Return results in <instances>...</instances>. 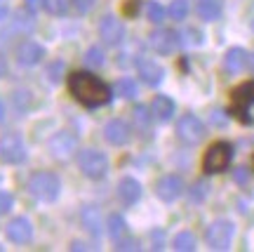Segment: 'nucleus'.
Returning <instances> with one entry per match:
<instances>
[{
  "label": "nucleus",
  "instance_id": "obj_1",
  "mask_svg": "<svg viewBox=\"0 0 254 252\" xmlns=\"http://www.w3.org/2000/svg\"><path fill=\"white\" fill-rule=\"evenodd\" d=\"M66 85H68V92H71L73 99L82 104L85 108L106 106L113 99V87H109L92 71H71L66 78Z\"/></svg>",
  "mask_w": 254,
  "mask_h": 252
},
{
  "label": "nucleus",
  "instance_id": "obj_2",
  "mask_svg": "<svg viewBox=\"0 0 254 252\" xmlns=\"http://www.w3.org/2000/svg\"><path fill=\"white\" fill-rule=\"evenodd\" d=\"M26 189L40 203H55L59 198V193H62V181H59V177H57L55 172L38 170L28 177Z\"/></svg>",
  "mask_w": 254,
  "mask_h": 252
},
{
  "label": "nucleus",
  "instance_id": "obj_3",
  "mask_svg": "<svg viewBox=\"0 0 254 252\" xmlns=\"http://www.w3.org/2000/svg\"><path fill=\"white\" fill-rule=\"evenodd\" d=\"M233 161V146L228 142H214L202 156V172L205 174H221L228 170Z\"/></svg>",
  "mask_w": 254,
  "mask_h": 252
},
{
  "label": "nucleus",
  "instance_id": "obj_4",
  "mask_svg": "<svg viewBox=\"0 0 254 252\" xmlns=\"http://www.w3.org/2000/svg\"><path fill=\"white\" fill-rule=\"evenodd\" d=\"M78 168L87 179H104L109 174V158L99 149H82L78 153Z\"/></svg>",
  "mask_w": 254,
  "mask_h": 252
},
{
  "label": "nucleus",
  "instance_id": "obj_5",
  "mask_svg": "<svg viewBox=\"0 0 254 252\" xmlns=\"http://www.w3.org/2000/svg\"><path fill=\"white\" fill-rule=\"evenodd\" d=\"M252 104H254V81H245L231 90V108H228V113L236 116L240 123H252V118L247 116Z\"/></svg>",
  "mask_w": 254,
  "mask_h": 252
},
{
  "label": "nucleus",
  "instance_id": "obj_6",
  "mask_svg": "<svg viewBox=\"0 0 254 252\" xmlns=\"http://www.w3.org/2000/svg\"><path fill=\"white\" fill-rule=\"evenodd\" d=\"M233 236H236L233 222H228V219H214V222L207 226V231H205V243H207L209 250L221 252V250H228V248H231Z\"/></svg>",
  "mask_w": 254,
  "mask_h": 252
},
{
  "label": "nucleus",
  "instance_id": "obj_7",
  "mask_svg": "<svg viewBox=\"0 0 254 252\" xmlns=\"http://www.w3.org/2000/svg\"><path fill=\"white\" fill-rule=\"evenodd\" d=\"M47 151L55 161H71L73 156H78V137L73 135L71 130H59L50 137L47 142Z\"/></svg>",
  "mask_w": 254,
  "mask_h": 252
},
{
  "label": "nucleus",
  "instance_id": "obj_8",
  "mask_svg": "<svg viewBox=\"0 0 254 252\" xmlns=\"http://www.w3.org/2000/svg\"><path fill=\"white\" fill-rule=\"evenodd\" d=\"M26 161V142L19 132H5L0 137V163L19 165Z\"/></svg>",
  "mask_w": 254,
  "mask_h": 252
},
{
  "label": "nucleus",
  "instance_id": "obj_9",
  "mask_svg": "<svg viewBox=\"0 0 254 252\" xmlns=\"http://www.w3.org/2000/svg\"><path fill=\"white\" fill-rule=\"evenodd\" d=\"M205 135H207V132H205V123H202L198 116L186 113V116H182L177 120V137L182 139L184 144L195 146L205 139Z\"/></svg>",
  "mask_w": 254,
  "mask_h": 252
},
{
  "label": "nucleus",
  "instance_id": "obj_10",
  "mask_svg": "<svg viewBox=\"0 0 254 252\" xmlns=\"http://www.w3.org/2000/svg\"><path fill=\"white\" fill-rule=\"evenodd\" d=\"M148 43L153 47V52H158L160 57H167V54H172L177 47L182 45V38L172 28H155L153 33L148 36Z\"/></svg>",
  "mask_w": 254,
  "mask_h": 252
},
{
  "label": "nucleus",
  "instance_id": "obj_11",
  "mask_svg": "<svg viewBox=\"0 0 254 252\" xmlns=\"http://www.w3.org/2000/svg\"><path fill=\"white\" fill-rule=\"evenodd\" d=\"M99 38H101V43H104V45H109V47L120 45V43L125 40V24H123L118 17H113V14L101 17V21H99Z\"/></svg>",
  "mask_w": 254,
  "mask_h": 252
},
{
  "label": "nucleus",
  "instance_id": "obj_12",
  "mask_svg": "<svg viewBox=\"0 0 254 252\" xmlns=\"http://www.w3.org/2000/svg\"><path fill=\"white\" fill-rule=\"evenodd\" d=\"M5 236H7L9 243L17 245H26L33 241V224L28 217H14L9 219L7 226H5Z\"/></svg>",
  "mask_w": 254,
  "mask_h": 252
},
{
  "label": "nucleus",
  "instance_id": "obj_13",
  "mask_svg": "<svg viewBox=\"0 0 254 252\" xmlns=\"http://www.w3.org/2000/svg\"><path fill=\"white\" fill-rule=\"evenodd\" d=\"M184 193V179L179 174H163L155 181V196L163 203H174Z\"/></svg>",
  "mask_w": 254,
  "mask_h": 252
},
{
  "label": "nucleus",
  "instance_id": "obj_14",
  "mask_svg": "<svg viewBox=\"0 0 254 252\" xmlns=\"http://www.w3.org/2000/svg\"><path fill=\"white\" fill-rule=\"evenodd\" d=\"M136 73L148 87H158L165 78V69L151 57H139L136 59Z\"/></svg>",
  "mask_w": 254,
  "mask_h": 252
},
{
  "label": "nucleus",
  "instance_id": "obj_15",
  "mask_svg": "<svg viewBox=\"0 0 254 252\" xmlns=\"http://www.w3.org/2000/svg\"><path fill=\"white\" fill-rule=\"evenodd\" d=\"M104 139L111 146H125L132 139V127L127 125L123 118H111L104 125Z\"/></svg>",
  "mask_w": 254,
  "mask_h": 252
},
{
  "label": "nucleus",
  "instance_id": "obj_16",
  "mask_svg": "<svg viewBox=\"0 0 254 252\" xmlns=\"http://www.w3.org/2000/svg\"><path fill=\"white\" fill-rule=\"evenodd\" d=\"M45 59V47L36 43V40H24L21 45L17 47V62L19 66H36Z\"/></svg>",
  "mask_w": 254,
  "mask_h": 252
},
{
  "label": "nucleus",
  "instance_id": "obj_17",
  "mask_svg": "<svg viewBox=\"0 0 254 252\" xmlns=\"http://www.w3.org/2000/svg\"><path fill=\"white\" fill-rule=\"evenodd\" d=\"M80 224H82V229H85L90 236L99 238L101 231H104V222H101L99 207H94V205H85V207H82V210H80Z\"/></svg>",
  "mask_w": 254,
  "mask_h": 252
},
{
  "label": "nucleus",
  "instance_id": "obj_18",
  "mask_svg": "<svg viewBox=\"0 0 254 252\" xmlns=\"http://www.w3.org/2000/svg\"><path fill=\"white\" fill-rule=\"evenodd\" d=\"M118 198L123 205H134L141 198V184L134 177H123L118 181Z\"/></svg>",
  "mask_w": 254,
  "mask_h": 252
},
{
  "label": "nucleus",
  "instance_id": "obj_19",
  "mask_svg": "<svg viewBox=\"0 0 254 252\" xmlns=\"http://www.w3.org/2000/svg\"><path fill=\"white\" fill-rule=\"evenodd\" d=\"M151 111H153L155 120L167 123V120H172L174 111H177V104H174V99L167 97V94H155L153 101H151Z\"/></svg>",
  "mask_w": 254,
  "mask_h": 252
},
{
  "label": "nucleus",
  "instance_id": "obj_20",
  "mask_svg": "<svg viewBox=\"0 0 254 252\" xmlns=\"http://www.w3.org/2000/svg\"><path fill=\"white\" fill-rule=\"evenodd\" d=\"M245 66H250V54L243 50V47H231L226 54H224V69L228 73H240L245 71Z\"/></svg>",
  "mask_w": 254,
  "mask_h": 252
},
{
  "label": "nucleus",
  "instance_id": "obj_21",
  "mask_svg": "<svg viewBox=\"0 0 254 252\" xmlns=\"http://www.w3.org/2000/svg\"><path fill=\"white\" fill-rule=\"evenodd\" d=\"M195 12L202 21H217L221 17V0H198Z\"/></svg>",
  "mask_w": 254,
  "mask_h": 252
},
{
  "label": "nucleus",
  "instance_id": "obj_22",
  "mask_svg": "<svg viewBox=\"0 0 254 252\" xmlns=\"http://www.w3.org/2000/svg\"><path fill=\"white\" fill-rule=\"evenodd\" d=\"M106 231H109V236L113 238V243L120 241V238H125V236H129L127 219L123 215H118V212H113V215L109 217V222H106Z\"/></svg>",
  "mask_w": 254,
  "mask_h": 252
},
{
  "label": "nucleus",
  "instance_id": "obj_23",
  "mask_svg": "<svg viewBox=\"0 0 254 252\" xmlns=\"http://www.w3.org/2000/svg\"><path fill=\"white\" fill-rule=\"evenodd\" d=\"M132 120H134V130H139V132H148L151 130V123H153V111L146 106H134L132 108Z\"/></svg>",
  "mask_w": 254,
  "mask_h": 252
},
{
  "label": "nucleus",
  "instance_id": "obj_24",
  "mask_svg": "<svg viewBox=\"0 0 254 252\" xmlns=\"http://www.w3.org/2000/svg\"><path fill=\"white\" fill-rule=\"evenodd\" d=\"M172 248L177 252H193L198 248V238H195V234H190V231H179L172 238Z\"/></svg>",
  "mask_w": 254,
  "mask_h": 252
},
{
  "label": "nucleus",
  "instance_id": "obj_25",
  "mask_svg": "<svg viewBox=\"0 0 254 252\" xmlns=\"http://www.w3.org/2000/svg\"><path fill=\"white\" fill-rule=\"evenodd\" d=\"M113 94L120 97V99H134L136 97V83L132 78H120L116 85H113Z\"/></svg>",
  "mask_w": 254,
  "mask_h": 252
},
{
  "label": "nucleus",
  "instance_id": "obj_26",
  "mask_svg": "<svg viewBox=\"0 0 254 252\" xmlns=\"http://www.w3.org/2000/svg\"><path fill=\"white\" fill-rule=\"evenodd\" d=\"M82 62H85V66H90V69H101L106 64V54H104V50L99 45H92V47H87Z\"/></svg>",
  "mask_w": 254,
  "mask_h": 252
},
{
  "label": "nucleus",
  "instance_id": "obj_27",
  "mask_svg": "<svg viewBox=\"0 0 254 252\" xmlns=\"http://www.w3.org/2000/svg\"><path fill=\"white\" fill-rule=\"evenodd\" d=\"M189 0H172L170 2V7H167V14H170V19H174V21H184V19L189 17Z\"/></svg>",
  "mask_w": 254,
  "mask_h": 252
},
{
  "label": "nucleus",
  "instance_id": "obj_28",
  "mask_svg": "<svg viewBox=\"0 0 254 252\" xmlns=\"http://www.w3.org/2000/svg\"><path fill=\"white\" fill-rule=\"evenodd\" d=\"M165 14H167V9H165L158 0H148V2H146V17H148L151 24H163Z\"/></svg>",
  "mask_w": 254,
  "mask_h": 252
},
{
  "label": "nucleus",
  "instance_id": "obj_29",
  "mask_svg": "<svg viewBox=\"0 0 254 252\" xmlns=\"http://www.w3.org/2000/svg\"><path fill=\"white\" fill-rule=\"evenodd\" d=\"M45 9L50 14H55V17H66L73 9V0H47Z\"/></svg>",
  "mask_w": 254,
  "mask_h": 252
},
{
  "label": "nucleus",
  "instance_id": "obj_30",
  "mask_svg": "<svg viewBox=\"0 0 254 252\" xmlns=\"http://www.w3.org/2000/svg\"><path fill=\"white\" fill-rule=\"evenodd\" d=\"M12 99H14V106H17V111L21 113V116H26L28 108H31V104H33V94L28 90H17L14 94H12Z\"/></svg>",
  "mask_w": 254,
  "mask_h": 252
},
{
  "label": "nucleus",
  "instance_id": "obj_31",
  "mask_svg": "<svg viewBox=\"0 0 254 252\" xmlns=\"http://www.w3.org/2000/svg\"><path fill=\"white\" fill-rule=\"evenodd\" d=\"M207 196H209V184L205 179H198L189 189V200H190V203H202Z\"/></svg>",
  "mask_w": 254,
  "mask_h": 252
},
{
  "label": "nucleus",
  "instance_id": "obj_32",
  "mask_svg": "<svg viewBox=\"0 0 254 252\" xmlns=\"http://www.w3.org/2000/svg\"><path fill=\"white\" fill-rule=\"evenodd\" d=\"M184 45H200L202 43V33H200L198 28H186L184 33H179Z\"/></svg>",
  "mask_w": 254,
  "mask_h": 252
},
{
  "label": "nucleus",
  "instance_id": "obj_33",
  "mask_svg": "<svg viewBox=\"0 0 254 252\" xmlns=\"http://www.w3.org/2000/svg\"><path fill=\"white\" fill-rule=\"evenodd\" d=\"M14 207V196L7 193V191H0V217L2 215H9Z\"/></svg>",
  "mask_w": 254,
  "mask_h": 252
},
{
  "label": "nucleus",
  "instance_id": "obj_34",
  "mask_svg": "<svg viewBox=\"0 0 254 252\" xmlns=\"http://www.w3.org/2000/svg\"><path fill=\"white\" fill-rule=\"evenodd\" d=\"M28 14H31V12H28ZM28 14H17V19H14V31L28 33V31L33 28V19L28 17Z\"/></svg>",
  "mask_w": 254,
  "mask_h": 252
},
{
  "label": "nucleus",
  "instance_id": "obj_35",
  "mask_svg": "<svg viewBox=\"0 0 254 252\" xmlns=\"http://www.w3.org/2000/svg\"><path fill=\"white\" fill-rule=\"evenodd\" d=\"M116 250H139V241L136 238H132V236H125V238H120V241H116Z\"/></svg>",
  "mask_w": 254,
  "mask_h": 252
},
{
  "label": "nucleus",
  "instance_id": "obj_36",
  "mask_svg": "<svg viewBox=\"0 0 254 252\" xmlns=\"http://www.w3.org/2000/svg\"><path fill=\"white\" fill-rule=\"evenodd\" d=\"M94 2H97V0H73V9H75L78 14H87V12L94 7Z\"/></svg>",
  "mask_w": 254,
  "mask_h": 252
},
{
  "label": "nucleus",
  "instance_id": "obj_37",
  "mask_svg": "<svg viewBox=\"0 0 254 252\" xmlns=\"http://www.w3.org/2000/svg\"><path fill=\"white\" fill-rule=\"evenodd\" d=\"M45 5H47V0H24V7L31 14H38L40 9H45Z\"/></svg>",
  "mask_w": 254,
  "mask_h": 252
},
{
  "label": "nucleus",
  "instance_id": "obj_38",
  "mask_svg": "<svg viewBox=\"0 0 254 252\" xmlns=\"http://www.w3.org/2000/svg\"><path fill=\"white\" fill-rule=\"evenodd\" d=\"M139 7H141V0H129L125 7H123V14H127V17H134L136 12H139Z\"/></svg>",
  "mask_w": 254,
  "mask_h": 252
},
{
  "label": "nucleus",
  "instance_id": "obj_39",
  "mask_svg": "<svg viewBox=\"0 0 254 252\" xmlns=\"http://www.w3.org/2000/svg\"><path fill=\"white\" fill-rule=\"evenodd\" d=\"M151 241H153V248H155V250H163L165 234H163V231H151Z\"/></svg>",
  "mask_w": 254,
  "mask_h": 252
},
{
  "label": "nucleus",
  "instance_id": "obj_40",
  "mask_svg": "<svg viewBox=\"0 0 254 252\" xmlns=\"http://www.w3.org/2000/svg\"><path fill=\"white\" fill-rule=\"evenodd\" d=\"M233 177H236L238 184H247V179H250V172H247V168H238Z\"/></svg>",
  "mask_w": 254,
  "mask_h": 252
},
{
  "label": "nucleus",
  "instance_id": "obj_41",
  "mask_svg": "<svg viewBox=\"0 0 254 252\" xmlns=\"http://www.w3.org/2000/svg\"><path fill=\"white\" fill-rule=\"evenodd\" d=\"M226 120H228V113H224V111H214V113H212V123H214V125H224Z\"/></svg>",
  "mask_w": 254,
  "mask_h": 252
},
{
  "label": "nucleus",
  "instance_id": "obj_42",
  "mask_svg": "<svg viewBox=\"0 0 254 252\" xmlns=\"http://www.w3.org/2000/svg\"><path fill=\"white\" fill-rule=\"evenodd\" d=\"M7 0H0V21H2V19L7 17Z\"/></svg>",
  "mask_w": 254,
  "mask_h": 252
},
{
  "label": "nucleus",
  "instance_id": "obj_43",
  "mask_svg": "<svg viewBox=\"0 0 254 252\" xmlns=\"http://www.w3.org/2000/svg\"><path fill=\"white\" fill-rule=\"evenodd\" d=\"M71 250H87V245H85V243H78V241H73V243H71Z\"/></svg>",
  "mask_w": 254,
  "mask_h": 252
},
{
  "label": "nucleus",
  "instance_id": "obj_44",
  "mask_svg": "<svg viewBox=\"0 0 254 252\" xmlns=\"http://www.w3.org/2000/svg\"><path fill=\"white\" fill-rule=\"evenodd\" d=\"M5 120V104H2V99H0V123Z\"/></svg>",
  "mask_w": 254,
  "mask_h": 252
},
{
  "label": "nucleus",
  "instance_id": "obj_45",
  "mask_svg": "<svg viewBox=\"0 0 254 252\" xmlns=\"http://www.w3.org/2000/svg\"><path fill=\"white\" fill-rule=\"evenodd\" d=\"M250 66H252V71H254V54H250Z\"/></svg>",
  "mask_w": 254,
  "mask_h": 252
},
{
  "label": "nucleus",
  "instance_id": "obj_46",
  "mask_svg": "<svg viewBox=\"0 0 254 252\" xmlns=\"http://www.w3.org/2000/svg\"><path fill=\"white\" fill-rule=\"evenodd\" d=\"M0 250H2V245H0Z\"/></svg>",
  "mask_w": 254,
  "mask_h": 252
},
{
  "label": "nucleus",
  "instance_id": "obj_47",
  "mask_svg": "<svg viewBox=\"0 0 254 252\" xmlns=\"http://www.w3.org/2000/svg\"><path fill=\"white\" fill-rule=\"evenodd\" d=\"M252 28H254V24H252Z\"/></svg>",
  "mask_w": 254,
  "mask_h": 252
},
{
  "label": "nucleus",
  "instance_id": "obj_48",
  "mask_svg": "<svg viewBox=\"0 0 254 252\" xmlns=\"http://www.w3.org/2000/svg\"><path fill=\"white\" fill-rule=\"evenodd\" d=\"M252 163H254V161H252Z\"/></svg>",
  "mask_w": 254,
  "mask_h": 252
}]
</instances>
